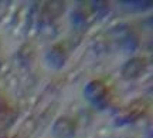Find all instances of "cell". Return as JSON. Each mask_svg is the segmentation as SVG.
<instances>
[{
  "label": "cell",
  "instance_id": "obj_1",
  "mask_svg": "<svg viewBox=\"0 0 153 138\" xmlns=\"http://www.w3.org/2000/svg\"><path fill=\"white\" fill-rule=\"evenodd\" d=\"M74 131H75L74 122L71 120L65 118V117L60 118L54 124V135L57 138H71Z\"/></svg>",
  "mask_w": 153,
  "mask_h": 138
},
{
  "label": "cell",
  "instance_id": "obj_3",
  "mask_svg": "<svg viewBox=\"0 0 153 138\" xmlns=\"http://www.w3.org/2000/svg\"><path fill=\"white\" fill-rule=\"evenodd\" d=\"M143 67H145V63H143L142 58H132L123 66V70H122L123 71V77L125 78L136 77L137 74L143 70Z\"/></svg>",
  "mask_w": 153,
  "mask_h": 138
},
{
  "label": "cell",
  "instance_id": "obj_2",
  "mask_svg": "<svg viewBox=\"0 0 153 138\" xmlns=\"http://www.w3.org/2000/svg\"><path fill=\"white\" fill-rule=\"evenodd\" d=\"M85 95L88 100H91L92 103L101 101L105 97V86L101 81H92L88 84V87L85 88Z\"/></svg>",
  "mask_w": 153,
  "mask_h": 138
}]
</instances>
